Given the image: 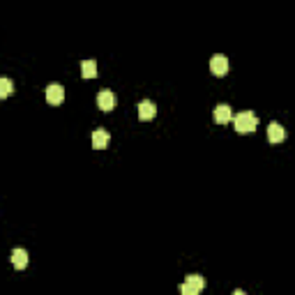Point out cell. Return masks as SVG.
I'll return each mask as SVG.
<instances>
[{"label":"cell","instance_id":"1","mask_svg":"<svg viewBox=\"0 0 295 295\" xmlns=\"http://www.w3.org/2000/svg\"><path fill=\"white\" fill-rule=\"evenodd\" d=\"M256 125H258V118H256L251 111H242V113L235 115V129H238L240 134H249V132H254Z\"/></svg>","mask_w":295,"mask_h":295},{"label":"cell","instance_id":"2","mask_svg":"<svg viewBox=\"0 0 295 295\" xmlns=\"http://www.w3.org/2000/svg\"><path fill=\"white\" fill-rule=\"evenodd\" d=\"M115 104H118V97H115L113 90L104 88V90H99V93H97V106H99L101 111H113Z\"/></svg>","mask_w":295,"mask_h":295},{"label":"cell","instance_id":"3","mask_svg":"<svg viewBox=\"0 0 295 295\" xmlns=\"http://www.w3.org/2000/svg\"><path fill=\"white\" fill-rule=\"evenodd\" d=\"M62 99H65V88L60 83H51L47 88V101L49 104H62Z\"/></svg>","mask_w":295,"mask_h":295},{"label":"cell","instance_id":"4","mask_svg":"<svg viewBox=\"0 0 295 295\" xmlns=\"http://www.w3.org/2000/svg\"><path fill=\"white\" fill-rule=\"evenodd\" d=\"M210 69H212V74H217V76H224V74L228 72V58L226 55H212V58H210Z\"/></svg>","mask_w":295,"mask_h":295},{"label":"cell","instance_id":"5","mask_svg":"<svg viewBox=\"0 0 295 295\" xmlns=\"http://www.w3.org/2000/svg\"><path fill=\"white\" fill-rule=\"evenodd\" d=\"M154 115H157V106H154V101H150V99L139 101V118H141V120H152Z\"/></svg>","mask_w":295,"mask_h":295},{"label":"cell","instance_id":"6","mask_svg":"<svg viewBox=\"0 0 295 295\" xmlns=\"http://www.w3.org/2000/svg\"><path fill=\"white\" fill-rule=\"evenodd\" d=\"M268 139L270 143H282L286 139V129L279 125V122H270L268 125Z\"/></svg>","mask_w":295,"mask_h":295},{"label":"cell","instance_id":"7","mask_svg":"<svg viewBox=\"0 0 295 295\" xmlns=\"http://www.w3.org/2000/svg\"><path fill=\"white\" fill-rule=\"evenodd\" d=\"M231 118H233L231 106H228V104H217V106H215V120L219 122V125H226Z\"/></svg>","mask_w":295,"mask_h":295},{"label":"cell","instance_id":"8","mask_svg":"<svg viewBox=\"0 0 295 295\" xmlns=\"http://www.w3.org/2000/svg\"><path fill=\"white\" fill-rule=\"evenodd\" d=\"M108 141H111V136H108L106 129H95L93 132V148L101 150V148H106Z\"/></svg>","mask_w":295,"mask_h":295},{"label":"cell","instance_id":"9","mask_svg":"<svg viewBox=\"0 0 295 295\" xmlns=\"http://www.w3.org/2000/svg\"><path fill=\"white\" fill-rule=\"evenodd\" d=\"M12 263H14V268L16 270H23L28 265V251L26 249H12Z\"/></svg>","mask_w":295,"mask_h":295},{"label":"cell","instance_id":"10","mask_svg":"<svg viewBox=\"0 0 295 295\" xmlns=\"http://www.w3.org/2000/svg\"><path fill=\"white\" fill-rule=\"evenodd\" d=\"M185 284H187V286H192L196 293H201V291L205 289V277H201V275H189L187 279H185Z\"/></svg>","mask_w":295,"mask_h":295},{"label":"cell","instance_id":"11","mask_svg":"<svg viewBox=\"0 0 295 295\" xmlns=\"http://www.w3.org/2000/svg\"><path fill=\"white\" fill-rule=\"evenodd\" d=\"M81 74H83L86 79H95V76H97V62L95 60H83L81 62Z\"/></svg>","mask_w":295,"mask_h":295},{"label":"cell","instance_id":"12","mask_svg":"<svg viewBox=\"0 0 295 295\" xmlns=\"http://www.w3.org/2000/svg\"><path fill=\"white\" fill-rule=\"evenodd\" d=\"M14 90V83L9 79H0V99H5V97H9Z\"/></svg>","mask_w":295,"mask_h":295},{"label":"cell","instance_id":"13","mask_svg":"<svg viewBox=\"0 0 295 295\" xmlns=\"http://www.w3.org/2000/svg\"><path fill=\"white\" fill-rule=\"evenodd\" d=\"M180 295H198L192 286H187V284H180Z\"/></svg>","mask_w":295,"mask_h":295},{"label":"cell","instance_id":"14","mask_svg":"<svg viewBox=\"0 0 295 295\" xmlns=\"http://www.w3.org/2000/svg\"><path fill=\"white\" fill-rule=\"evenodd\" d=\"M233 295H247V293H245V291H240V289H238V291H233Z\"/></svg>","mask_w":295,"mask_h":295}]
</instances>
